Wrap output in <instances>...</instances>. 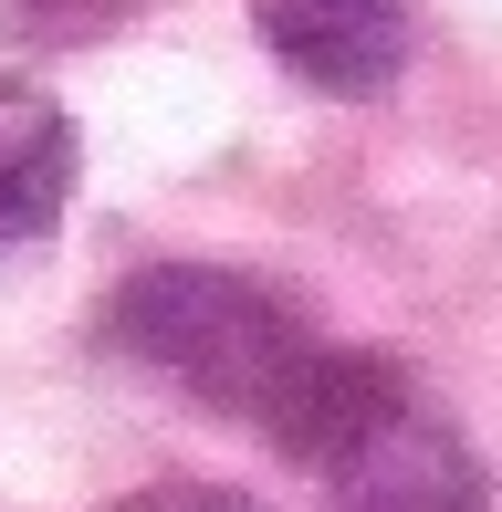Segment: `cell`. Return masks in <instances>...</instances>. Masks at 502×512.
<instances>
[{
  "label": "cell",
  "instance_id": "obj_7",
  "mask_svg": "<svg viewBox=\"0 0 502 512\" xmlns=\"http://www.w3.org/2000/svg\"><path fill=\"white\" fill-rule=\"evenodd\" d=\"M116 512H262L251 492H231V481H157V492H136Z\"/></svg>",
  "mask_w": 502,
  "mask_h": 512
},
{
  "label": "cell",
  "instance_id": "obj_5",
  "mask_svg": "<svg viewBox=\"0 0 502 512\" xmlns=\"http://www.w3.org/2000/svg\"><path fill=\"white\" fill-rule=\"evenodd\" d=\"M74 168H84L74 115L42 95V84L0 74V262L63 230V209H74Z\"/></svg>",
  "mask_w": 502,
  "mask_h": 512
},
{
  "label": "cell",
  "instance_id": "obj_2",
  "mask_svg": "<svg viewBox=\"0 0 502 512\" xmlns=\"http://www.w3.org/2000/svg\"><path fill=\"white\" fill-rule=\"evenodd\" d=\"M325 512H492V481L461 429L398 408L346 460H325Z\"/></svg>",
  "mask_w": 502,
  "mask_h": 512
},
{
  "label": "cell",
  "instance_id": "obj_1",
  "mask_svg": "<svg viewBox=\"0 0 502 512\" xmlns=\"http://www.w3.org/2000/svg\"><path fill=\"white\" fill-rule=\"evenodd\" d=\"M116 335H126V356H147L168 387H189V398L220 408V418H251V429L283 408L293 366L325 345L293 293L251 283V272H220V262L136 272L116 293Z\"/></svg>",
  "mask_w": 502,
  "mask_h": 512
},
{
  "label": "cell",
  "instance_id": "obj_4",
  "mask_svg": "<svg viewBox=\"0 0 502 512\" xmlns=\"http://www.w3.org/2000/svg\"><path fill=\"white\" fill-rule=\"evenodd\" d=\"M408 408V377H398V356H377V345H314L304 366H293V387H283V408L262 418V439L283 460H346L367 429H387V418Z\"/></svg>",
  "mask_w": 502,
  "mask_h": 512
},
{
  "label": "cell",
  "instance_id": "obj_6",
  "mask_svg": "<svg viewBox=\"0 0 502 512\" xmlns=\"http://www.w3.org/2000/svg\"><path fill=\"white\" fill-rule=\"evenodd\" d=\"M0 21L32 42H95L105 21H126V0H0Z\"/></svg>",
  "mask_w": 502,
  "mask_h": 512
},
{
  "label": "cell",
  "instance_id": "obj_3",
  "mask_svg": "<svg viewBox=\"0 0 502 512\" xmlns=\"http://www.w3.org/2000/svg\"><path fill=\"white\" fill-rule=\"evenodd\" d=\"M262 53L304 74L314 95H387L408 63V11L398 0H241Z\"/></svg>",
  "mask_w": 502,
  "mask_h": 512
}]
</instances>
